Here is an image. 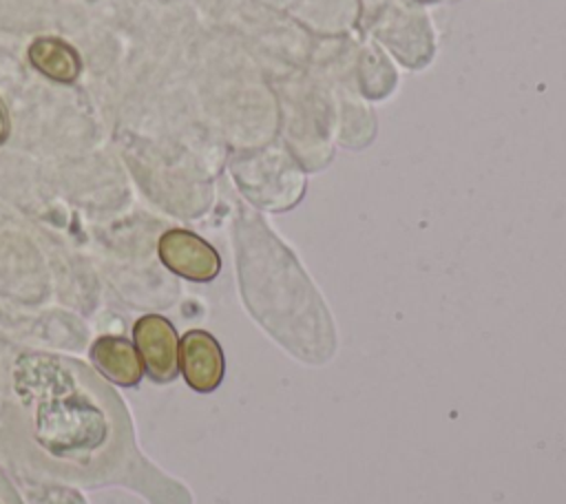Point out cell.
<instances>
[{"label": "cell", "mask_w": 566, "mask_h": 504, "mask_svg": "<svg viewBox=\"0 0 566 504\" xmlns=\"http://www.w3.org/2000/svg\"><path fill=\"white\" fill-rule=\"evenodd\" d=\"M135 347L153 382H170L179 371V340L172 323L159 314L142 316L135 327Z\"/></svg>", "instance_id": "7a4b0ae2"}, {"label": "cell", "mask_w": 566, "mask_h": 504, "mask_svg": "<svg viewBox=\"0 0 566 504\" xmlns=\"http://www.w3.org/2000/svg\"><path fill=\"white\" fill-rule=\"evenodd\" d=\"M157 254L170 272L195 283H208L221 270L217 250L190 230L177 228L164 232L157 243Z\"/></svg>", "instance_id": "3957f363"}, {"label": "cell", "mask_w": 566, "mask_h": 504, "mask_svg": "<svg viewBox=\"0 0 566 504\" xmlns=\"http://www.w3.org/2000/svg\"><path fill=\"white\" fill-rule=\"evenodd\" d=\"M11 393L29 449L66 480L113 473L130 444L126 407L80 360L24 351L11 367Z\"/></svg>", "instance_id": "6da1fadb"}, {"label": "cell", "mask_w": 566, "mask_h": 504, "mask_svg": "<svg viewBox=\"0 0 566 504\" xmlns=\"http://www.w3.org/2000/svg\"><path fill=\"white\" fill-rule=\"evenodd\" d=\"M91 360L97 371L124 387H133L142 380V358L137 347L122 336H99L91 347Z\"/></svg>", "instance_id": "5b68a950"}, {"label": "cell", "mask_w": 566, "mask_h": 504, "mask_svg": "<svg viewBox=\"0 0 566 504\" xmlns=\"http://www.w3.org/2000/svg\"><path fill=\"white\" fill-rule=\"evenodd\" d=\"M9 130H11V124H9V115H7V108H4V102L0 97V144L7 141L9 137Z\"/></svg>", "instance_id": "ba28073f"}, {"label": "cell", "mask_w": 566, "mask_h": 504, "mask_svg": "<svg viewBox=\"0 0 566 504\" xmlns=\"http://www.w3.org/2000/svg\"><path fill=\"white\" fill-rule=\"evenodd\" d=\"M179 369L188 387L199 393L214 391L226 371V360L217 338L203 329H190L179 340Z\"/></svg>", "instance_id": "277c9868"}, {"label": "cell", "mask_w": 566, "mask_h": 504, "mask_svg": "<svg viewBox=\"0 0 566 504\" xmlns=\"http://www.w3.org/2000/svg\"><path fill=\"white\" fill-rule=\"evenodd\" d=\"M0 504H22L18 491H15L13 484L7 480L4 473H0Z\"/></svg>", "instance_id": "52a82bcc"}, {"label": "cell", "mask_w": 566, "mask_h": 504, "mask_svg": "<svg viewBox=\"0 0 566 504\" xmlns=\"http://www.w3.org/2000/svg\"><path fill=\"white\" fill-rule=\"evenodd\" d=\"M29 62L38 73L60 84H71L82 73V57L75 46L51 35H42L31 42Z\"/></svg>", "instance_id": "8992f818"}]
</instances>
